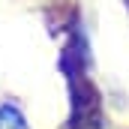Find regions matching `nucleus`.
Returning a JSON list of instances; mask_svg holds the SVG:
<instances>
[{"mask_svg": "<svg viewBox=\"0 0 129 129\" xmlns=\"http://www.w3.org/2000/svg\"><path fill=\"white\" fill-rule=\"evenodd\" d=\"M0 129H24V117L12 105H0Z\"/></svg>", "mask_w": 129, "mask_h": 129, "instance_id": "1", "label": "nucleus"}]
</instances>
